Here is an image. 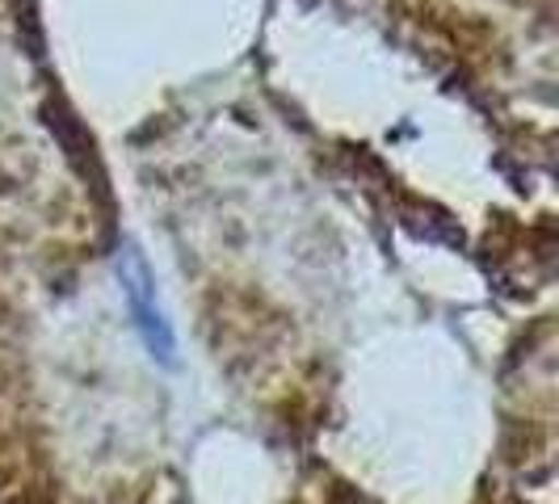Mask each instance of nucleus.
I'll list each match as a JSON object with an SVG mask.
<instances>
[{
	"label": "nucleus",
	"mask_w": 559,
	"mask_h": 504,
	"mask_svg": "<svg viewBox=\"0 0 559 504\" xmlns=\"http://www.w3.org/2000/svg\"><path fill=\"white\" fill-rule=\"evenodd\" d=\"M118 274H122V295H127V308L135 315V328H140L143 345L152 349V358H160V362H173V349H177V340H173V328H168L165 311L156 303V286H152V269L143 265V256L135 249L127 252L122 261H118Z\"/></svg>",
	"instance_id": "obj_1"
}]
</instances>
